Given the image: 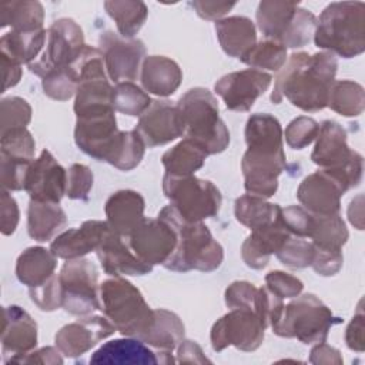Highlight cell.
I'll use <instances>...</instances> for the list:
<instances>
[{
    "instance_id": "obj_1",
    "label": "cell",
    "mask_w": 365,
    "mask_h": 365,
    "mask_svg": "<svg viewBox=\"0 0 365 365\" xmlns=\"http://www.w3.org/2000/svg\"><path fill=\"white\" fill-rule=\"evenodd\" d=\"M284 133L279 121L267 113L252 114L245 125L247 151L241 161L244 188L262 198L278 190V175L285 170Z\"/></svg>"
},
{
    "instance_id": "obj_2",
    "label": "cell",
    "mask_w": 365,
    "mask_h": 365,
    "mask_svg": "<svg viewBox=\"0 0 365 365\" xmlns=\"http://www.w3.org/2000/svg\"><path fill=\"white\" fill-rule=\"evenodd\" d=\"M336 68L338 60L329 51L294 53L275 78L271 101L279 104L287 97L302 111H319L328 106Z\"/></svg>"
},
{
    "instance_id": "obj_3",
    "label": "cell",
    "mask_w": 365,
    "mask_h": 365,
    "mask_svg": "<svg viewBox=\"0 0 365 365\" xmlns=\"http://www.w3.org/2000/svg\"><path fill=\"white\" fill-rule=\"evenodd\" d=\"M114 111V108H101L76 115L74 140L83 153L97 161L130 171L141 163L145 144L134 130H118Z\"/></svg>"
},
{
    "instance_id": "obj_4",
    "label": "cell",
    "mask_w": 365,
    "mask_h": 365,
    "mask_svg": "<svg viewBox=\"0 0 365 365\" xmlns=\"http://www.w3.org/2000/svg\"><path fill=\"white\" fill-rule=\"evenodd\" d=\"M158 217L167 221L177 234V245L164 262V268L177 272L191 269L211 272L221 265L224 250L202 221L190 222L184 220L173 205L164 207Z\"/></svg>"
},
{
    "instance_id": "obj_5",
    "label": "cell",
    "mask_w": 365,
    "mask_h": 365,
    "mask_svg": "<svg viewBox=\"0 0 365 365\" xmlns=\"http://www.w3.org/2000/svg\"><path fill=\"white\" fill-rule=\"evenodd\" d=\"M314 41L318 48L352 58L365 50V3L335 1L317 20Z\"/></svg>"
},
{
    "instance_id": "obj_6",
    "label": "cell",
    "mask_w": 365,
    "mask_h": 365,
    "mask_svg": "<svg viewBox=\"0 0 365 365\" xmlns=\"http://www.w3.org/2000/svg\"><path fill=\"white\" fill-rule=\"evenodd\" d=\"M175 106L184 123V134L207 155L222 153L228 147L230 131L218 115V101L210 90L191 88Z\"/></svg>"
},
{
    "instance_id": "obj_7",
    "label": "cell",
    "mask_w": 365,
    "mask_h": 365,
    "mask_svg": "<svg viewBox=\"0 0 365 365\" xmlns=\"http://www.w3.org/2000/svg\"><path fill=\"white\" fill-rule=\"evenodd\" d=\"M100 311L124 336L141 339L153 327L154 309L130 281L114 277L98 287Z\"/></svg>"
},
{
    "instance_id": "obj_8",
    "label": "cell",
    "mask_w": 365,
    "mask_h": 365,
    "mask_svg": "<svg viewBox=\"0 0 365 365\" xmlns=\"http://www.w3.org/2000/svg\"><path fill=\"white\" fill-rule=\"evenodd\" d=\"M341 321L314 294H304L284 305L271 328L278 336L297 338L302 344L309 345L324 342L329 329Z\"/></svg>"
},
{
    "instance_id": "obj_9",
    "label": "cell",
    "mask_w": 365,
    "mask_h": 365,
    "mask_svg": "<svg viewBox=\"0 0 365 365\" xmlns=\"http://www.w3.org/2000/svg\"><path fill=\"white\" fill-rule=\"evenodd\" d=\"M163 191L171 201L170 205L190 222H201L205 218L215 217L222 201L220 190L211 181L195 175L164 174Z\"/></svg>"
},
{
    "instance_id": "obj_10",
    "label": "cell",
    "mask_w": 365,
    "mask_h": 365,
    "mask_svg": "<svg viewBox=\"0 0 365 365\" xmlns=\"http://www.w3.org/2000/svg\"><path fill=\"white\" fill-rule=\"evenodd\" d=\"M97 268L87 258L67 259L58 279L61 287V307L71 315L86 317L100 309Z\"/></svg>"
},
{
    "instance_id": "obj_11",
    "label": "cell",
    "mask_w": 365,
    "mask_h": 365,
    "mask_svg": "<svg viewBox=\"0 0 365 365\" xmlns=\"http://www.w3.org/2000/svg\"><path fill=\"white\" fill-rule=\"evenodd\" d=\"M358 184L345 170L321 168L302 180L297 190V198L305 210L315 215L338 214L341 197Z\"/></svg>"
},
{
    "instance_id": "obj_12",
    "label": "cell",
    "mask_w": 365,
    "mask_h": 365,
    "mask_svg": "<svg viewBox=\"0 0 365 365\" xmlns=\"http://www.w3.org/2000/svg\"><path fill=\"white\" fill-rule=\"evenodd\" d=\"M265 324L250 308H234L221 317L211 328V345L221 352L232 345L240 351L251 352L261 346L265 335Z\"/></svg>"
},
{
    "instance_id": "obj_13",
    "label": "cell",
    "mask_w": 365,
    "mask_h": 365,
    "mask_svg": "<svg viewBox=\"0 0 365 365\" xmlns=\"http://www.w3.org/2000/svg\"><path fill=\"white\" fill-rule=\"evenodd\" d=\"M81 27L71 19H58L47 30V47L43 56L29 64V70L44 78L54 70L70 66L84 48Z\"/></svg>"
},
{
    "instance_id": "obj_14",
    "label": "cell",
    "mask_w": 365,
    "mask_h": 365,
    "mask_svg": "<svg viewBox=\"0 0 365 365\" xmlns=\"http://www.w3.org/2000/svg\"><path fill=\"white\" fill-rule=\"evenodd\" d=\"M315 140L317 143L311 154L312 163L321 168L345 170L356 182H361L362 155L349 148L346 131L336 121H322Z\"/></svg>"
},
{
    "instance_id": "obj_15",
    "label": "cell",
    "mask_w": 365,
    "mask_h": 365,
    "mask_svg": "<svg viewBox=\"0 0 365 365\" xmlns=\"http://www.w3.org/2000/svg\"><path fill=\"white\" fill-rule=\"evenodd\" d=\"M100 51L108 77L115 83L137 80L145 47L141 40L124 38L114 31H106L98 38Z\"/></svg>"
},
{
    "instance_id": "obj_16",
    "label": "cell",
    "mask_w": 365,
    "mask_h": 365,
    "mask_svg": "<svg viewBox=\"0 0 365 365\" xmlns=\"http://www.w3.org/2000/svg\"><path fill=\"white\" fill-rule=\"evenodd\" d=\"M127 238L133 252L151 267L164 265L177 245L175 231L160 217L143 218Z\"/></svg>"
},
{
    "instance_id": "obj_17",
    "label": "cell",
    "mask_w": 365,
    "mask_h": 365,
    "mask_svg": "<svg viewBox=\"0 0 365 365\" xmlns=\"http://www.w3.org/2000/svg\"><path fill=\"white\" fill-rule=\"evenodd\" d=\"M271 81V74L257 68H247L222 76L215 83L214 90L224 100L228 110L245 113L268 90Z\"/></svg>"
},
{
    "instance_id": "obj_18",
    "label": "cell",
    "mask_w": 365,
    "mask_h": 365,
    "mask_svg": "<svg viewBox=\"0 0 365 365\" xmlns=\"http://www.w3.org/2000/svg\"><path fill=\"white\" fill-rule=\"evenodd\" d=\"M145 147L154 148L168 144L185 133L177 106L168 100H154L140 115L134 128Z\"/></svg>"
},
{
    "instance_id": "obj_19",
    "label": "cell",
    "mask_w": 365,
    "mask_h": 365,
    "mask_svg": "<svg viewBox=\"0 0 365 365\" xmlns=\"http://www.w3.org/2000/svg\"><path fill=\"white\" fill-rule=\"evenodd\" d=\"M115 327L107 317L86 315L76 322L64 325L56 334V346L63 355L68 358H77L100 341L108 338L115 332Z\"/></svg>"
},
{
    "instance_id": "obj_20",
    "label": "cell",
    "mask_w": 365,
    "mask_h": 365,
    "mask_svg": "<svg viewBox=\"0 0 365 365\" xmlns=\"http://www.w3.org/2000/svg\"><path fill=\"white\" fill-rule=\"evenodd\" d=\"M66 185L67 171L48 150H43L40 157L30 164L24 190L34 201L58 204L66 194Z\"/></svg>"
},
{
    "instance_id": "obj_21",
    "label": "cell",
    "mask_w": 365,
    "mask_h": 365,
    "mask_svg": "<svg viewBox=\"0 0 365 365\" xmlns=\"http://www.w3.org/2000/svg\"><path fill=\"white\" fill-rule=\"evenodd\" d=\"M37 345V324L20 307L10 305L3 308L1 352L4 364L14 356L33 351Z\"/></svg>"
},
{
    "instance_id": "obj_22",
    "label": "cell",
    "mask_w": 365,
    "mask_h": 365,
    "mask_svg": "<svg viewBox=\"0 0 365 365\" xmlns=\"http://www.w3.org/2000/svg\"><path fill=\"white\" fill-rule=\"evenodd\" d=\"M291 235L292 234L282 224L281 215L278 220L264 227L251 230V234L241 247V257L245 265L252 269L265 268L269 262V257L277 254Z\"/></svg>"
},
{
    "instance_id": "obj_23",
    "label": "cell",
    "mask_w": 365,
    "mask_h": 365,
    "mask_svg": "<svg viewBox=\"0 0 365 365\" xmlns=\"http://www.w3.org/2000/svg\"><path fill=\"white\" fill-rule=\"evenodd\" d=\"M96 252L104 272L113 277L145 275L153 269L151 265L143 262L133 252L121 235L113 232L111 230H108L103 237Z\"/></svg>"
},
{
    "instance_id": "obj_24",
    "label": "cell",
    "mask_w": 365,
    "mask_h": 365,
    "mask_svg": "<svg viewBox=\"0 0 365 365\" xmlns=\"http://www.w3.org/2000/svg\"><path fill=\"white\" fill-rule=\"evenodd\" d=\"M106 221L88 220L78 228H70L54 238L50 244V251L63 259L81 258L86 254L96 251L100 241L108 231Z\"/></svg>"
},
{
    "instance_id": "obj_25",
    "label": "cell",
    "mask_w": 365,
    "mask_h": 365,
    "mask_svg": "<svg viewBox=\"0 0 365 365\" xmlns=\"http://www.w3.org/2000/svg\"><path fill=\"white\" fill-rule=\"evenodd\" d=\"M144 207L145 201L140 192L120 190L106 201V222L113 232L128 237L144 218Z\"/></svg>"
},
{
    "instance_id": "obj_26",
    "label": "cell",
    "mask_w": 365,
    "mask_h": 365,
    "mask_svg": "<svg viewBox=\"0 0 365 365\" xmlns=\"http://www.w3.org/2000/svg\"><path fill=\"white\" fill-rule=\"evenodd\" d=\"M90 364L118 365H154L158 364L157 354L138 338H120L101 345L91 356Z\"/></svg>"
},
{
    "instance_id": "obj_27",
    "label": "cell",
    "mask_w": 365,
    "mask_h": 365,
    "mask_svg": "<svg viewBox=\"0 0 365 365\" xmlns=\"http://www.w3.org/2000/svg\"><path fill=\"white\" fill-rule=\"evenodd\" d=\"M182 81L180 66L164 56H148L141 66V84L145 91L168 97L177 91Z\"/></svg>"
},
{
    "instance_id": "obj_28",
    "label": "cell",
    "mask_w": 365,
    "mask_h": 365,
    "mask_svg": "<svg viewBox=\"0 0 365 365\" xmlns=\"http://www.w3.org/2000/svg\"><path fill=\"white\" fill-rule=\"evenodd\" d=\"M215 33L224 53L235 58H241L257 43L254 23L242 16L217 20Z\"/></svg>"
},
{
    "instance_id": "obj_29",
    "label": "cell",
    "mask_w": 365,
    "mask_h": 365,
    "mask_svg": "<svg viewBox=\"0 0 365 365\" xmlns=\"http://www.w3.org/2000/svg\"><path fill=\"white\" fill-rule=\"evenodd\" d=\"M57 257L44 247H30L24 250L16 262V275L19 281L29 288L44 284L54 275Z\"/></svg>"
},
{
    "instance_id": "obj_30",
    "label": "cell",
    "mask_w": 365,
    "mask_h": 365,
    "mask_svg": "<svg viewBox=\"0 0 365 365\" xmlns=\"http://www.w3.org/2000/svg\"><path fill=\"white\" fill-rule=\"evenodd\" d=\"M297 9L298 1L264 0L257 9V24L268 40L281 43L295 17Z\"/></svg>"
},
{
    "instance_id": "obj_31",
    "label": "cell",
    "mask_w": 365,
    "mask_h": 365,
    "mask_svg": "<svg viewBox=\"0 0 365 365\" xmlns=\"http://www.w3.org/2000/svg\"><path fill=\"white\" fill-rule=\"evenodd\" d=\"M66 222V212L58 204L30 200L27 210V231L33 240L38 242L51 240Z\"/></svg>"
},
{
    "instance_id": "obj_32",
    "label": "cell",
    "mask_w": 365,
    "mask_h": 365,
    "mask_svg": "<svg viewBox=\"0 0 365 365\" xmlns=\"http://www.w3.org/2000/svg\"><path fill=\"white\" fill-rule=\"evenodd\" d=\"M185 327L180 317L167 309H154V322L141 338L144 344L157 351H173L184 339Z\"/></svg>"
},
{
    "instance_id": "obj_33",
    "label": "cell",
    "mask_w": 365,
    "mask_h": 365,
    "mask_svg": "<svg viewBox=\"0 0 365 365\" xmlns=\"http://www.w3.org/2000/svg\"><path fill=\"white\" fill-rule=\"evenodd\" d=\"M44 29L34 31H9L0 38L1 54L19 64H30L46 43Z\"/></svg>"
},
{
    "instance_id": "obj_34",
    "label": "cell",
    "mask_w": 365,
    "mask_h": 365,
    "mask_svg": "<svg viewBox=\"0 0 365 365\" xmlns=\"http://www.w3.org/2000/svg\"><path fill=\"white\" fill-rule=\"evenodd\" d=\"M207 154L190 138H184L177 145L165 151L161 157V163L165 168V174L170 175H194L205 163Z\"/></svg>"
},
{
    "instance_id": "obj_35",
    "label": "cell",
    "mask_w": 365,
    "mask_h": 365,
    "mask_svg": "<svg viewBox=\"0 0 365 365\" xmlns=\"http://www.w3.org/2000/svg\"><path fill=\"white\" fill-rule=\"evenodd\" d=\"M234 212L238 222L250 230H255L278 220L281 215V207L265 201L262 197L245 194L235 200Z\"/></svg>"
},
{
    "instance_id": "obj_36",
    "label": "cell",
    "mask_w": 365,
    "mask_h": 365,
    "mask_svg": "<svg viewBox=\"0 0 365 365\" xmlns=\"http://www.w3.org/2000/svg\"><path fill=\"white\" fill-rule=\"evenodd\" d=\"M44 10L38 1H9L0 6V26H11L14 31L43 29Z\"/></svg>"
},
{
    "instance_id": "obj_37",
    "label": "cell",
    "mask_w": 365,
    "mask_h": 365,
    "mask_svg": "<svg viewBox=\"0 0 365 365\" xmlns=\"http://www.w3.org/2000/svg\"><path fill=\"white\" fill-rule=\"evenodd\" d=\"M104 9L115 21L118 33L124 38H133L148 16L147 6L143 1L111 0L104 3Z\"/></svg>"
},
{
    "instance_id": "obj_38",
    "label": "cell",
    "mask_w": 365,
    "mask_h": 365,
    "mask_svg": "<svg viewBox=\"0 0 365 365\" xmlns=\"http://www.w3.org/2000/svg\"><path fill=\"white\" fill-rule=\"evenodd\" d=\"M309 238L312 240L311 242L318 248L341 251L342 245L348 240V230L339 212L331 215L314 214V222Z\"/></svg>"
},
{
    "instance_id": "obj_39",
    "label": "cell",
    "mask_w": 365,
    "mask_h": 365,
    "mask_svg": "<svg viewBox=\"0 0 365 365\" xmlns=\"http://www.w3.org/2000/svg\"><path fill=\"white\" fill-rule=\"evenodd\" d=\"M365 106V93L361 84L352 80L334 81L328 106L335 113L345 117H356L362 114Z\"/></svg>"
},
{
    "instance_id": "obj_40",
    "label": "cell",
    "mask_w": 365,
    "mask_h": 365,
    "mask_svg": "<svg viewBox=\"0 0 365 365\" xmlns=\"http://www.w3.org/2000/svg\"><path fill=\"white\" fill-rule=\"evenodd\" d=\"M151 104L150 96L133 81L117 83L113 88V107L115 111L140 117Z\"/></svg>"
},
{
    "instance_id": "obj_41",
    "label": "cell",
    "mask_w": 365,
    "mask_h": 365,
    "mask_svg": "<svg viewBox=\"0 0 365 365\" xmlns=\"http://www.w3.org/2000/svg\"><path fill=\"white\" fill-rule=\"evenodd\" d=\"M240 60L257 70L267 68L278 71L285 64L287 48L274 40H264L255 43Z\"/></svg>"
},
{
    "instance_id": "obj_42",
    "label": "cell",
    "mask_w": 365,
    "mask_h": 365,
    "mask_svg": "<svg viewBox=\"0 0 365 365\" xmlns=\"http://www.w3.org/2000/svg\"><path fill=\"white\" fill-rule=\"evenodd\" d=\"M80 83V73L77 67L71 63L63 68L54 70L43 78L44 94L53 100L67 101L76 94L77 86Z\"/></svg>"
},
{
    "instance_id": "obj_43",
    "label": "cell",
    "mask_w": 365,
    "mask_h": 365,
    "mask_svg": "<svg viewBox=\"0 0 365 365\" xmlns=\"http://www.w3.org/2000/svg\"><path fill=\"white\" fill-rule=\"evenodd\" d=\"M315 29H317V17L311 11L298 7L291 26L279 44H282L285 48L304 47L311 41L315 33Z\"/></svg>"
},
{
    "instance_id": "obj_44",
    "label": "cell",
    "mask_w": 365,
    "mask_h": 365,
    "mask_svg": "<svg viewBox=\"0 0 365 365\" xmlns=\"http://www.w3.org/2000/svg\"><path fill=\"white\" fill-rule=\"evenodd\" d=\"M0 135V154L26 161L34 160L36 143L27 128L9 130Z\"/></svg>"
},
{
    "instance_id": "obj_45",
    "label": "cell",
    "mask_w": 365,
    "mask_h": 365,
    "mask_svg": "<svg viewBox=\"0 0 365 365\" xmlns=\"http://www.w3.org/2000/svg\"><path fill=\"white\" fill-rule=\"evenodd\" d=\"M31 120V107L21 97H7L0 103V134L14 130L26 128Z\"/></svg>"
},
{
    "instance_id": "obj_46",
    "label": "cell",
    "mask_w": 365,
    "mask_h": 365,
    "mask_svg": "<svg viewBox=\"0 0 365 365\" xmlns=\"http://www.w3.org/2000/svg\"><path fill=\"white\" fill-rule=\"evenodd\" d=\"M314 244L301 237L291 235L281 250L275 254L277 258L289 268H305L311 265L314 258Z\"/></svg>"
},
{
    "instance_id": "obj_47",
    "label": "cell",
    "mask_w": 365,
    "mask_h": 365,
    "mask_svg": "<svg viewBox=\"0 0 365 365\" xmlns=\"http://www.w3.org/2000/svg\"><path fill=\"white\" fill-rule=\"evenodd\" d=\"M34 161V160H33ZM33 161L19 160L0 154V181L3 190L20 191L24 190L27 171Z\"/></svg>"
},
{
    "instance_id": "obj_48",
    "label": "cell",
    "mask_w": 365,
    "mask_h": 365,
    "mask_svg": "<svg viewBox=\"0 0 365 365\" xmlns=\"http://www.w3.org/2000/svg\"><path fill=\"white\" fill-rule=\"evenodd\" d=\"M319 124L311 117H297L285 128V141L294 150H302L308 147L318 135Z\"/></svg>"
},
{
    "instance_id": "obj_49",
    "label": "cell",
    "mask_w": 365,
    "mask_h": 365,
    "mask_svg": "<svg viewBox=\"0 0 365 365\" xmlns=\"http://www.w3.org/2000/svg\"><path fill=\"white\" fill-rule=\"evenodd\" d=\"M93 173L84 164H73L67 170L66 195L70 200H88V192L93 187Z\"/></svg>"
},
{
    "instance_id": "obj_50",
    "label": "cell",
    "mask_w": 365,
    "mask_h": 365,
    "mask_svg": "<svg viewBox=\"0 0 365 365\" xmlns=\"http://www.w3.org/2000/svg\"><path fill=\"white\" fill-rule=\"evenodd\" d=\"M281 221L292 235L309 238L314 214L301 205H289L287 208H281Z\"/></svg>"
},
{
    "instance_id": "obj_51",
    "label": "cell",
    "mask_w": 365,
    "mask_h": 365,
    "mask_svg": "<svg viewBox=\"0 0 365 365\" xmlns=\"http://www.w3.org/2000/svg\"><path fill=\"white\" fill-rule=\"evenodd\" d=\"M31 301L41 311H54L61 307V287L58 275H53L44 284L36 288H29Z\"/></svg>"
},
{
    "instance_id": "obj_52",
    "label": "cell",
    "mask_w": 365,
    "mask_h": 365,
    "mask_svg": "<svg viewBox=\"0 0 365 365\" xmlns=\"http://www.w3.org/2000/svg\"><path fill=\"white\" fill-rule=\"evenodd\" d=\"M265 285L272 294H275L281 299L295 298L301 294L304 288V284L301 279L282 271L268 272L265 277Z\"/></svg>"
},
{
    "instance_id": "obj_53",
    "label": "cell",
    "mask_w": 365,
    "mask_h": 365,
    "mask_svg": "<svg viewBox=\"0 0 365 365\" xmlns=\"http://www.w3.org/2000/svg\"><path fill=\"white\" fill-rule=\"evenodd\" d=\"M258 288L247 281H235L225 289V304L228 308H250L254 311Z\"/></svg>"
},
{
    "instance_id": "obj_54",
    "label": "cell",
    "mask_w": 365,
    "mask_h": 365,
    "mask_svg": "<svg viewBox=\"0 0 365 365\" xmlns=\"http://www.w3.org/2000/svg\"><path fill=\"white\" fill-rule=\"evenodd\" d=\"M314 258L311 262V267L314 271L319 275L329 277L335 275L341 268L344 262V257L341 251H329V250H322L314 245Z\"/></svg>"
},
{
    "instance_id": "obj_55",
    "label": "cell",
    "mask_w": 365,
    "mask_h": 365,
    "mask_svg": "<svg viewBox=\"0 0 365 365\" xmlns=\"http://www.w3.org/2000/svg\"><path fill=\"white\" fill-rule=\"evenodd\" d=\"M61 351L58 348L54 346H44L36 351H30L24 355H19L14 356L9 361V364L11 362H17V364H43V365H61L64 362L63 356L60 355Z\"/></svg>"
},
{
    "instance_id": "obj_56",
    "label": "cell",
    "mask_w": 365,
    "mask_h": 365,
    "mask_svg": "<svg viewBox=\"0 0 365 365\" xmlns=\"http://www.w3.org/2000/svg\"><path fill=\"white\" fill-rule=\"evenodd\" d=\"M0 215H1V225H0L1 234L3 235H11L17 228L20 212H19V207H17L16 200L10 195V192L7 190L1 191V211H0Z\"/></svg>"
},
{
    "instance_id": "obj_57",
    "label": "cell",
    "mask_w": 365,
    "mask_h": 365,
    "mask_svg": "<svg viewBox=\"0 0 365 365\" xmlns=\"http://www.w3.org/2000/svg\"><path fill=\"white\" fill-rule=\"evenodd\" d=\"M345 342H346L348 348L352 349V351H356V352L364 351V345H365V341H364V312H362L361 304H359L358 312L354 315L352 321L346 327Z\"/></svg>"
},
{
    "instance_id": "obj_58",
    "label": "cell",
    "mask_w": 365,
    "mask_h": 365,
    "mask_svg": "<svg viewBox=\"0 0 365 365\" xmlns=\"http://www.w3.org/2000/svg\"><path fill=\"white\" fill-rule=\"evenodd\" d=\"M191 6L197 10L200 17H202L205 20H218L225 13H228L235 6V3L197 0V1H192Z\"/></svg>"
},
{
    "instance_id": "obj_59",
    "label": "cell",
    "mask_w": 365,
    "mask_h": 365,
    "mask_svg": "<svg viewBox=\"0 0 365 365\" xmlns=\"http://www.w3.org/2000/svg\"><path fill=\"white\" fill-rule=\"evenodd\" d=\"M309 362L317 364V365H321V364L341 365V364H344V359H342L341 352L336 348L325 344V341H324V342L315 344V346L311 349Z\"/></svg>"
},
{
    "instance_id": "obj_60",
    "label": "cell",
    "mask_w": 365,
    "mask_h": 365,
    "mask_svg": "<svg viewBox=\"0 0 365 365\" xmlns=\"http://www.w3.org/2000/svg\"><path fill=\"white\" fill-rule=\"evenodd\" d=\"M177 362L181 364H205L211 362L205 354L202 352L201 346L195 341L182 339L177 346Z\"/></svg>"
},
{
    "instance_id": "obj_61",
    "label": "cell",
    "mask_w": 365,
    "mask_h": 365,
    "mask_svg": "<svg viewBox=\"0 0 365 365\" xmlns=\"http://www.w3.org/2000/svg\"><path fill=\"white\" fill-rule=\"evenodd\" d=\"M21 64L10 60L9 57L1 54V67L4 73V84H3V91H6L10 87H14L20 78H21Z\"/></svg>"
}]
</instances>
